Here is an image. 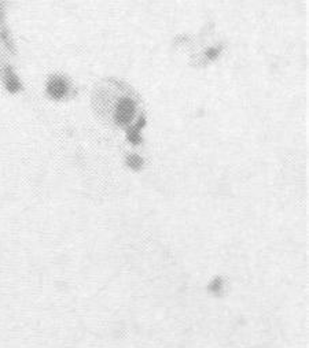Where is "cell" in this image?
I'll return each mask as SVG.
<instances>
[{
    "instance_id": "obj_4",
    "label": "cell",
    "mask_w": 309,
    "mask_h": 348,
    "mask_svg": "<svg viewBox=\"0 0 309 348\" xmlns=\"http://www.w3.org/2000/svg\"><path fill=\"white\" fill-rule=\"evenodd\" d=\"M145 122H146V119L142 116L139 119V122L135 125V126H132L131 128V130L128 132V140L131 141V143H134V144H139L140 143V130L143 129V126H145Z\"/></svg>"
},
{
    "instance_id": "obj_5",
    "label": "cell",
    "mask_w": 309,
    "mask_h": 348,
    "mask_svg": "<svg viewBox=\"0 0 309 348\" xmlns=\"http://www.w3.org/2000/svg\"><path fill=\"white\" fill-rule=\"evenodd\" d=\"M127 165H128L132 170H140L142 166H143V159L140 157H138V155H129V157L127 158Z\"/></svg>"
},
{
    "instance_id": "obj_3",
    "label": "cell",
    "mask_w": 309,
    "mask_h": 348,
    "mask_svg": "<svg viewBox=\"0 0 309 348\" xmlns=\"http://www.w3.org/2000/svg\"><path fill=\"white\" fill-rule=\"evenodd\" d=\"M4 84H6V88L8 89V92L15 93L21 89V84H19V80L17 78V76L14 74L10 67L6 70V76H4Z\"/></svg>"
},
{
    "instance_id": "obj_6",
    "label": "cell",
    "mask_w": 309,
    "mask_h": 348,
    "mask_svg": "<svg viewBox=\"0 0 309 348\" xmlns=\"http://www.w3.org/2000/svg\"><path fill=\"white\" fill-rule=\"evenodd\" d=\"M217 55H219V50H216V48H210L206 51V57L209 59H216Z\"/></svg>"
},
{
    "instance_id": "obj_2",
    "label": "cell",
    "mask_w": 309,
    "mask_h": 348,
    "mask_svg": "<svg viewBox=\"0 0 309 348\" xmlns=\"http://www.w3.org/2000/svg\"><path fill=\"white\" fill-rule=\"evenodd\" d=\"M68 89H69V85L62 77H53L47 84V92L54 99H62L64 96H66Z\"/></svg>"
},
{
    "instance_id": "obj_1",
    "label": "cell",
    "mask_w": 309,
    "mask_h": 348,
    "mask_svg": "<svg viewBox=\"0 0 309 348\" xmlns=\"http://www.w3.org/2000/svg\"><path fill=\"white\" fill-rule=\"evenodd\" d=\"M135 114V103L131 99H123L116 110V121L118 125H127L132 121Z\"/></svg>"
}]
</instances>
